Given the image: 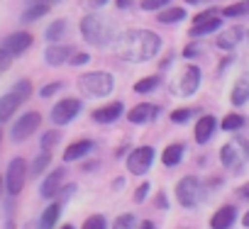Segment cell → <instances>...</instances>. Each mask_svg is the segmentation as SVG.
<instances>
[{"mask_svg": "<svg viewBox=\"0 0 249 229\" xmlns=\"http://www.w3.org/2000/svg\"><path fill=\"white\" fill-rule=\"evenodd\" d=\"M81 229H107V222H105L103 214H90V217L83 222Z\"/></svg>", "mask_w": 249, "mask_h": 229, "instance_id": "d590c367", "label": "cell"}, {"mask_svg": "<svg viewBox=\"0 0 249 229\" xmlns=\"http://www.w3.org/2000/svg\"><path fill=\"white\" fill-rule=\"evenodd\" d=\"M56 142H59V132H44L42 134V142H39V147H42V151H52L54 147H56Z\"/></svg>", "mask_w": 249, "mask_h": 229, "instance_id": "e575fe53", "label": "cell"}, {"mask_svg": "<svg viewBox=\"0 0 249 229\" xmlns=\"http://www.w3.org/2000/svg\"><path fill=\"white\" fill-rule=\"evenodd\" d=\"M5 229H18V227H15V219H13V217H8V219H5Z\"/></svg>", "mask_w": 249, "mask_h": 229, "instance_id": "816d5d0a", "label": "cell"}, {"mask_svg": "<svg viewBox=\"0 0 249 229\" xmlns=\"http://www.w3.org/2000/svg\"><path fill=\"white\" fill-rule=\"evenodd\" d=\"M161 37L152 30H127L115 39V54L127 64H147L161 51Z\"/></svg>", "mask_w": 249, "mask_h": 229, "instance_id": "6da1fadb", "label": "cell"}, {"mask_svg": "<svg viewBox=\"0 0 249 229\" xmlns=\"http://www.w3.org/2000/svg\"><path fill=\"white\" fill-rule=\"evenodd\" d=\"M78 30H81V37H83L90 47H95V49H105V47L115 44V39H117L115 25H112L107 17L98 15V13H88V15L78 22Z\"/></svg>", "mask_w": 249, "mask_h": 229, "instance_id": "7a4b0ae2", "label": "cell"}, {"mask_svg": "<svg viewBox=\"0 0 249 229\" xmlns=\"http://www.w3.org/2000/svg\"><path fill=\"white\" fill-rule=\"evenodd\" d=\"M32 42H35V37H32L30 32H13V34H8V37L3 39V49L15 59V56H22V54L32 47Z\"/></svg>", "mask_w": 249, "mask_h": 229, "instance_id": "5bb4252c", "label": "cell"}, {"mask_svg": "<svg viewBox=\"0 0 249 229\" xmlns=\"http://www.w3.org/2000/svg\"><path fill=\"white\" fill-rule=\"evenodd\" d=\"M154 202H157V207H159V210H166V207H169V202H166V195H164V193H157V200H154Z\"/></svg>", "mask_w": 249, "mask_h": 229, "instance_id": "ee69618b", "label": "cell"}, {"mask_svg": "<svg viewBox=\"0 0 249 229\" xmlns=\"http://www.w3.org/2000/svg\"><path fill=\"white\" fill-rule=\"evenodd\" d=\"M147 197H149V183L137 185V190H135V202H137V205H142Z\"/></svg>", "mask_w": 249, "mask_h": 229, "instance_id": "60d3db41", "label": "cell"}, {"mask_svg": "<svg viewBox=\"0 0 249 229\" xmlns=\"http://www.w3.org/2000/svg\"><path fill=\"white\" fill-rule=\"evenodd\" d=\"M230 102H232L234 107H242V105L249 102V73H242V76L234 81V85H232V90H230Z\"/></svg>", "mask_w": 249, "mask_h": 229, "instance_id": "44dd1931", "label": "cell"}, {"mask_svg": "<svg viewBox=\"0 0 249 229\" xmlns=\"http://www.w3.org/2000/svg\"><path fill=\"white\" fill-rule=\"evenodd\" d=\"M159 85H161V76H159V73H157V76H144L142 81L135 83V93H137V95H149V93H154Z\"/></svg>", "mask_w": 249, "mask_h": 229, "instance_id": "83f0119b", "label": "cell"}, {"mask_svg": "<svg viewBox=\"0 0 249 229\" xmlns=\"http://www.w3.org/2000/svg\"><path fill=\"white\" fill-rule=\"evenodd\" d=\"M27 3H47V5H61L64 0H27Z\"/></svg>", "mask_w": 249, "mask_h": 229, "instance_id": "c3c4849f", "label": "cell"}, {"mask_svg": "<svg viewBox=\"0 0 249 229\" xmlns=\"http://www.w3.org/2000/svg\"><path fill=\"white\" fill-rule=\"evenodd\" d=\"M215 132H217V120L213 114H200L193 127V139H196V144H208Z\"/></svg>", "mask_w": 249, "mask_h": 229, "instance_id": "9a60e30c", "label": "cell"}, {"mask_svg": "<svg viewBox=\"0 0 249 229\" xmlns=\"http://www.w3.org/2000/svg\"><path fill=\"white\" fill-rule=\"evenodd\" d=\"M137 229H157V227H154V224H152L149 219H144V222H142V224H140Z\"/></svg>", "mask_w": 249, "mask_h": 229, "instance_id": "f907efd6", "label": "cell"}, {"mask_svg": "<svg viewBox=\"0 0 249 229\" xmlns=\"http://www.w3.org/2000/svg\"><path fill=\"white\" fill-rule=\"evenodd\" d=\"M39 125H42V114L39 112H25L22 117H18L15 120V125H13V130H10V137H13V142L15 144H22V142H27L37 130H39Z\"/></svg>", "mask_w": 249, "mask_h": 229, "instance_id": "30bf717a", "label": "cell"}, {"mask_svg": "<svg viewBox=\"0 0 249 229\" xmlns=\"http://www.w3.org/2000/svg\"><path fill=\"white\" fill-rule=\"evenodd\" d=\"M22 102H25V98H20L15 90H10V93H5V95H0V125L8 122L13 114L22 107Z\"/></svg>", "mask_w": 249, "mask_h": 229, "instance_id": "ac0fdd59", "label": "cell"}, {"mask_svg": "<svg viewBox=\"0 0 249 229\" xmlns=\"http://www.w3.org/2000/svg\"><path fill=\"white\" fill-rule=\"evenodd\" d=\"M186 5H196V8H200V5H210V3H215V0H183Z\"/></svg>", "mask_w": 249, "mask_h": 229, "instance_id": "bcb514c9", "label": "cell"}, {"mask_svg": "<svg viewBox=\"0 0 249 229\" xmlns=\"http://www.w3.org/2000/svg\"><path fill=\"white\" fill-rule=\"evenodd\" d=\"M49 10H52V5H47V3H27V8H25L22 15H20V22H22V25H32V22H37L39 17L49 15Z\"/></svg>", "mask_w": 249, "mask_h": 229, "instance_id": "603a6c76", "label": "cell"}, {"mask_svg": "<svg viewBox=\"0 0 249 229\" xmlns=\"http://www.w3.org/2000/svg\"><path fill=\"white\" fill-rule=\"evenodd\" d=\"M242 37H244V30L239 27V25H232L230 30H225V32H220V37H217V49H222V51H232L239 42H242Z\"/></svg>", "mask_w": 249, "mask_h": 229, "instance_id": "7402d4cb", "label": "cell"}, {"mask_svg": "<svg viewBox=\"0 0 249 229\" xmlns=\"http://www.w3.org/2000/svg\"><path fill=\"white\" fill-rule=\"evenodd\" d=\"M186 20V8H174V5H166L164 10L157 13V22L161 25H178Z\"/></svg>", "mask_w": 249, "mask_h": 229, "instance_id": "cb8c5ba5", "label": "cell"}, {"mask_svg": "<svg viewBox=\"0 0 249 229\" xmlns=\"http://www.w3.org/2000/svg\"><path fill=\"white\" fill-rule=\"evenodd\" d=\"M0 190H3V178H0Z\"/></svg>", "mask_w": 249, "mask_h": 229, "instance_id": "6f0895ef", "label": "cell"}, {"mask_svg": "<svg viewBox=\"0 0 249 229\" xmlns=\"http://www.w3.org/2000/svg\"><path fill=\"white\" fill-rule=\"evenodd\" d=\"M64 34H66V20H54V22L44 30V37H47V42H49V44L61 42V39H64Z\"/></svg>", "mask_w": 249, "mask_h": 229, "instance_id": "f546056e", "label": "cell"}, {"mask_svg": "<svg viewBox=\"0 0 249 229\" xmlns=\"http://www.w3.org/2000/svg\"><path fill=\"white\" fill-rule=\"evenodd\" d=\"M234 222H237V207L234 205H222L210 217V229H230Z\"/></svg>", "mask_w": 249, "mask_h": 229, "instance_id": "ffe728a7", "label": "cell"}, {"mask_svg": "<svg viewBox=\"0 0 249 229\" xmlns=\"http://www.w3.org/2000/svg\"><path fill=\"white\" fill-rule=\"evenodd\" d=\"M25 229H42V227H39V222H27Z\"/></svg>", "mask_w": 249, "mask_h": 229, "instance_id": "f5cc1de1", "label": "cell"}, {"mask_svg": "<svg viewBox=\"0 0 249 229\" xmlns=\"http://www.w3.org/2000/svg\"><path fill=\"white\" fill-rule=\"evenodd\" d=\"M198 54H200V47H198L196 42H193V44H188V47L183 49V59H188V61H191V59H196Z\"/></svg>", "mask_w": 249, "mask_h": 229, "instance_id": "b9f144b4", "label": "cell"}, {"mask_svg": "<svg viewBox=\"0 0 249 229\" xmlns=\"http://www.w3.org/2000/svg\"><path fill=\"white\" fill-rule=\"evenodd\" d=\"M220 164L230 171H242L249 164V139L237 137L220 149Z\"/></svg>", "mask_w": 249, "mask_h": 229, "instance_id": "5b68a950", "label": "cell"}, {"mask_svg": "<svg viewBox=\"0 0 249 229\" xmlns=\"http://www.w3.org/2000/svg\"><path fill=\"white\" fill-rule=\"evenodd\" d=\"M10 61H13V56L0 47V71H5V68H10Z\"/></svg>", "mask_w": 249, "mask_h": 229, "instance_id": "7bdbcfd3", "label": "cell"}, {"mask_svg": "<svg viewBox=\"0 0 249 229\" xmlns=\"http://www.w3.org/2000/svg\"><path fill=\"white\" fill-rule=\"evenodd\" d=\"M115 5H117L120 10H127V8L132 5V0H115Z\"/></svg>", "mask_w": 249, "mask_h": 229, "instance_id": "7dc6e473", "label": "cell"}, {"mask_svg": "<svg viewBox=\"0 0 249 229\" xmlns=\"http://www.w3.org/2000/svg\"><path fill=\"white\" fill-rule=\"evenodd\" d=\"M183 154H186V147L183 144H169L164 149V154H161V164L166 168H174V166H178L183 161Z\"/></svg>", "mask_w": 249, "mask_h": 229, "instance_id": "d4e9b609", "label": "cell"}, {"mask_svg": "<svg viewBox=\"0 0 249 229\" xmlns=\"http://www.w3.org/2000/svg\"><path fill=\"white\" fill-rule=\"evenodd\" d=\"M122 112H124V105L120 100H112V102H105V105L95 107L90 112V120L98 122V125H112L122 117Z\"/></svg>", "mask_w": 249, "mask_h": 229, "instance_id": "7c38bea8", "label": "cell"}, {"mask_svg": "<svg viewBox=\"0 0 249 229\" xmlns=\"http://www.w3.org/2000/svg\"><path fill=\"white\" fill-rule=\"evenodd\" d=\"M59 217H61V202H52V205L44 210V214H42V219H39V227H42V229H54V224L59 222Z\"/></svg>", "mask_w": 249, "mask_h": 229, "instance_id": "4316f807", "label": "cell"}, {"mask_svg": "<svg viewBox=\"0 0 249 229\" xmlns=\"http://www.w3.org/2000/svg\"><path fill=\"white\" fill-rule=\"evenodd\" d=\"M222 17H230V20H239V17H247L249 15V0H242V3H234V5H227L220 10Z\"/></svg>", "mask_w": 249, "mask_h": 229, "instance_id": "f1b7e54d", "label": "cell"}, {"mask_svg": "<svg viewBox=\"0 0 249 229\" xmlns=\"http://www.w3.org/2000/svg\"><path fill=\"white\" fill-rule=\"evenodd\" d=\"M61 229H76V227H73V224H64Z\"/></svg>", "mask_w": 249, "mask_h": 229, "instance_id": "11a10c76", "label": "cell"}, {"mask_svg": "<svg viewBox=\"0 0 249 229\" xmlns=\"http://www.w3.org/2000/svg\"><path fill=\"white\" fill-rule=\"evenodd\" d=\"M220 27H222V17H220V13L215 8H210V10H205V13H200V15L193 17V25H191L188 37H193V39L208 37V34L217 32Z\"/></svg>", "mask_w": 249, "mask_h": 229, "instance_id": "9c48e42d", "label": "cell"}, {"mask_svg": "<svg viewBox=\"0 0 249 229\" xmlns=\"http://www.w3.org/2000/svg\"><path fill=\"white\" fill-rule=\"evenodd\" d=\"M242 224H244V227H247V229H249V210H247V214H244V217H242Z\"/></svg>", "mask_w": 249, "mask_h": 229, "instance_id": "db71d44e", "label": "cell"}, {"mask_svg": "<svg viewBox=\"0 0 249 229\" xmlns=\"http://www.w3.org/2000/svg\"><path fill=\"white\" fill-rule=\"evenodd\" d=\"M49 164H52V151H42V154L35 159V164L30 166V173H32V176H42Z\"/></svg>", "mask_w": 249, "mask_h": 229, "instance_id": "4dcf8cb0", "label": "cell"}, {"mask_svg": "<svg viewBox=\"0 0 249 229\" xmlns=\"http://www.w3.org/2000/svg\"><path fill=\"white\" fill-rule=\"evenodd\" d=\"M71 54H73V49H71L69 44L54 42V44H49V47L44 49V61H47L49 66H64V64H69Z\"/></svg>", "mask_w": 249, "mask_h": 229, "instance_id": "e0dca14e", "label": "cell"}, {"mask_svg": "<svg viewBox=\"0 0 249 229\" xmlns=\"http://www.w3.org/2000/svg\"><path fill=\"white\" fill-rule=\"evenodd\" d=\"M61 88H64V83H61V81H54V83H47V85H42L39 95H42V98H52V95H56Z\"/></svg>", "mask_w": 249, "mask_h": 229, "instance_id": "f35d334b", "label": "cell"}, {"mask_svg": "<svg viewBox=\"0 0 249 229\" xmlns=\"http://www.w3.org/2000/svg\"><path fill=\"white\" fill-rule=\"evenodd\" d=\"M64 178H66V168H54L52 173H47V178L39 185V195L44 200H54L56 193H59V188L64 185Z\"/></svg>", "mask_w": 249, "mask_h": 229, "instance_id": "2e32d148", "label": "cell"}, {"mask_svg": "<svg viewBox=\"0 0 249 229\" xmlns=\"http://www.w3.org/2000/svg\"><path fill=\"white\" fill-rule=\"evenodd\" d=\"M205 183L196 176H183L178 183H176V200L181 207L186 210H196L203 200H205Z\"/></svg>", "mask_w": 249, "mask_h": 229, "instance_id": "277c9868", "label": "cell"}, {"mask_svg": "<svg viewBox=\"0 0 249 229\" xmlns=\"http://www.w3.org/2000/svg\"><path fill=\"white\" fill-rule=\"evenodd\" d=\"M200 81H203V71H200L196 64H188V66L181 71V76L176 78V83H174L171 93H174V95H178V98H191V95H196V93H198Z\"/></svg>", "mask_w": 249, "mask_h": 229, "instance_id": "8992f818", "label": "cell"}, {"mask_svg": "<svg viewBox=\"0 0 249 229\" xmlns=\"http://www.w3.org/2000/svg\"><path fill=\"white\" fill-rule=\"evenodd\" d=\"M169 64H174V51H171V54H166V59L161 61V68H166Z\"/></svg>", "mask_w": 249, "mask_h": 229, "instance_id": "681fc988", "label": "cell"}, {"mask_svg": "<svg viewBox=\"0 0 249 229\" xmlns=\"http://www.w3.org/2000/svg\"><path fill=\"white\" fill-rule=\"evenodd\" d=\"M220 127L225 132H239V130L247 127V117H244V114H239V112H227L225 117H222V122H220Z\"/></svg>", "mask_w": 249, "mask_h": 229, "instance_id": "484cf974", "label": "cell"}, {"mask_svg": "<svg viewBox=\"0 0 249 229\" xmlns=\"http://www.w3.org/2000/svg\"><path fill=\"white\" fill-rule=\"evenodd\" d=\"M81 110H83V102H81L78 98H64V100H59V102L52 107L49 117H52V122H54L56 127H64V125H69L71 120L78 117Z\"/></svg>", "mask_w": 249, "mask_h": 229, "instance_id": "8fae6325", "label": "cell"}, {"mask_svg": "<svg viewBox=\"0 0 249 229\" xmlns=\"http://www.w3.org/2000/svg\"><path fill=\"white\" fill-rule=\"evenodd\" d=\"M237 197L249 200V183H244V185H239V188H237Z\"/></svg>", "mask_w": 249, "mask_h": 229, "instance_id": "f6af8a7d", "label": "cell"}, {"mask_svg": "<svg viewBox=\"0 0 249 229\" xmlns=\"http://www.w3.org/2000/svg\"><path fill=\"white\" fill-rule=\"evenodd\" d=\"M25 180H27V164L22 156H15L10 164H8V171H5V178H3V185L8 190L10 197L20 195L22 188H25Z\"/></svg>", "mask_w": 249, "mask_h": 229, "instance_id": "52a82bcc", "label": "cell"}, {"mask_svg": "<svg viewBox=\"0 0 249 229\" xmlns=\"http://www.w3.org/2000/svg\"><path fill=\"white\" fill-rule=\"evenodd\" d=\"M159 112H161V107L154 105V102H137V105L127 112V120H130L132 125H149V122H154V120L159 117Z\"/></svg>", "mask_w": 249, "mask_h": 229, "instance_id": "4fadbf2b", "label": "cell"}, {"mask_svg": "<svg viewBox=\"0 0 249 229\" xmlns=\"http://www.w3.org/2000/svg\"><path fill=\"white\" fill-rule=\"evenodd\" d=\"M88 61H90V56H88V54H83V51H73V54H71V59H69V64H71V66H86Z\"/></svg>", "mask_w": 249, "mask_h": 229, "instance_id": "ab89813d", "label": "cell"}, {"mask_svg": "<svg viewBox=\"0 0 249 229\" xmlns=\"http://www.w3.org/2000/svg\"><path fill=\"white\" fill-rule=\"evenodd\" d=\"M137 227V217L130 214V212H122L120 217H115L112 222V229H135Z\"/></svg>", "mask_w": 249, "mask_h": 229, "instance_id": "d6a6232c", "label": "cell"}, {"mask_svg": "<svg viewBox=\"0 0 249 229\" xmlns=\"http://www.w3.org/2000/svg\"><path fill=\"white\" fill-rule=\"evenodd\" d=\"M142 10H147V13H159V10H164L166 5H171V0H142Z\"/></svg>", "mask_w": 249, "mask_h": 229, "instance_id": "836d02e7", "label": "cell"}, {"mask_svg": "<svg viewBox=\"0 0 249 229\" xmlns=\"http://www.w3.org/2000/svg\"><path fill=\"white\" fill-rule=\"evenodd\" d=\"M196 112H198L196 107H178V110L171 112V122H174V125H186Z\"/></svg>", "mask_w": 249, "mask_h": 229, "instance_id": "1f68e13d", "label": "cell"}, {"mask_svg": "<svg viewBox=\"0 0 249 229\" xmlns=\"http://www.w3.org/2000/svg\"><path fill=\"white\" fill-rule=\"evenodd\" d=\"M13 90L20 95V98H25V100H30V95H32V83L27 81V78H22V81H18L15 85H13Z\"/></svg>", "mask_w": 249, "mask_h": 229, "instance_id": "74e56055", "label": "cell"}, {"mask_svg": "<svg viewBox=\"0 0 249 229\" xmlns=\"http://www.w3.org/2000/svg\"><path fill=\"white\" fill-rule=\"evenodd\" d=\"M107 3H110V0H78V5H81L83 10H88V13H98V10H103Z\"/></svg>", "mask_w": 249, "mask_h": 229, "instance_id": "8d00e7d4", "label": "cell"}, {"mask_svg": "<svg viewBox=\"0 0 249 229\" xmlns=\"http://www.w3.org/2000/svg\"><path fill=\"white\" fill-rule=\"evenodd\" d=\"M0 144H3V130H0Z\"/></svg>", "mask_w": 249, "mask_h": 229, "instance_id": "9f6ffc18", "label": "cell"}, {"mask_svg": "<svg viewBox=\"0 0 249 229\" xmlns=\"http://www.w3.org/2000/svg\"><path fill=\"white\" fill-rule=\"evenodd\" d=\"M93 149H95L93 139H76L73 144H69V147L64 149V161H66V164H71V161H81V159H86Z\"/></svg>", "mask_w": 249, "mask_h": 229, "instance_id": "d6986e66", "label": "cell"}, {"mask_svg": "<svg viewBox=\"0 0 249 229\" xmlns=\"http://www.w3.org/2000/svg\"><path fill=\"white\" fill-rule=\"evenodd\" d=\"M154 159H157V151H154V147H137V149H132L130 154H127V159H124V164H127V171L132 173V176H147L149 173V168H152V164H154Z\"/></svg>", "mask_w": 249, "mask_h": 229, "instance_id": "ba28073f", "label": "cell"}, {"mask_svg": "<svg viewBox=\"0 0 249 229\" xmlns=\"http://www.w3.org/2000/svg\"><path fill=\"white\" fill-rule=\"evenodd\" d=\"M78 90L86 98H107L115 90V76L107 71H90L78 78Z\"/></svg>", "mask_w": 249, "mask_h": 229, "instance_id": "3957f363", "label": "cell"}]
</instances>
